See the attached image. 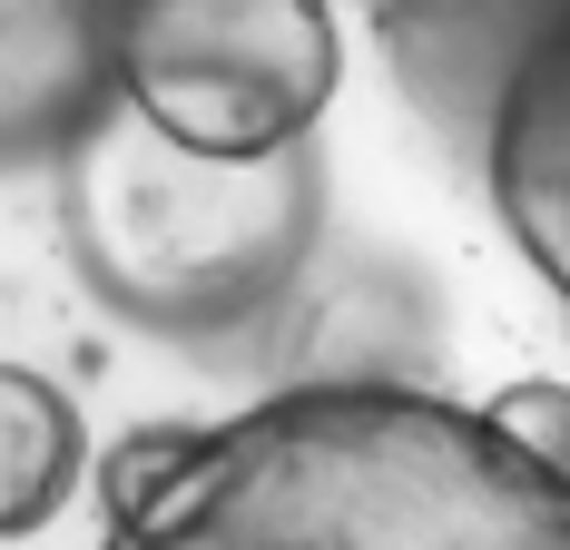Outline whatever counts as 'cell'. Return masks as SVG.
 <instances>
[{
  "label": "cell",
  "mask_w": 570,
  "mask_h": 550,
  "mask_svg": "<svg viewBox=\"0 0 570 550\" xmlns=\"http://www.w3.org/2000/svg\"><path fill=\"white\" fill-rule=\"evenodd\" d=\"M109 550H570V472L433 393L305 384L207 433H138Z\"/></svg>",
  "instance_id": "6da1fadb"
},
{
  "label": "cell",
  "mask_w": 570,
  "mask_h": 550,
  "mask_svg": "<svg viewBox=\"0 0 570 550\" xmlns=\"http://www.w3.org/2000/svg\"><path fill=\"white\" fill-rule=\"evenodd\" d=\"M59 226L99 305L177 344H217L295 295L325 236V148L295 138L217 158L168 138L138 99H109L59 158Z\"/></svg>",
  "instance_id": "7a4b0ae2"
},
{
  "label": "cell",
  "mask_w": 570,
  "mask_h": 550,
  "mask_svg": "<svg viewBox=\"0 0 570 550\" xmlns=\"http://www.w3.org/2000/svg\"><path fill=\"white\" fill-rule=\"evenodd\" d=\"M335 79L344 40L325 0H128L118 20V99L217 158L315 138Z\"/></svg>",
  "instance_id": "3957f363"
},
{
  "label": "cell",
  "mask_w": 570,
  "mask_h": 550,
  "mask_svg": "<svg viewBox=\"0 0 570 550\" xmlns=\"http://www.w3.org/2000/svg\"><path fill=\"white\" fill-rule=\"evenodd\" d=\"M128 0H0V167L69 158L118 99Z\"/></svg>",
  "instance_id": "277c9868"
},
{
  "label": "cell",
  "mask_w": 570,
  "mask_h": 550,
  "mask_svg": "<svg viewBox=\"0 0 570 550\" xmlns=\"http://www.w3.org/2000/svg\"><path fill=\"white\" fill-rule=\"evenodd\" d=\"M492 207L570 305V30L521 50L492 89Z\"/></svg>",
  "instance_id": "5b68a950"
},
{
  "label": "cell",
  "mask_w": 570,
  "mask_h": 550,
  "mask_svg": "<svg viewBox=\"0 0 570 550\" xmlns=\"http://www.w3.org/2000/svg\"><path fill=\"white\" fill-rule=\"evenodd\" d=\"M69 492H79V403L30 364H0V541L50 531Z\"/></svg>",
  "instance_id": "8992f818"
},
{
  "label": "cell",
  "mask_w": 570,
  "mask_h": 550,
  "mask_svg": "<svg viewBox=\"0 0 570 550\" xmlns=\"http://www.w3.org/2000/svg\"><path fill=\"white\" fill-rule=\"evenodd\" d=\"M394 30L413 50H443L453 69H492V89H502L521 50H541L551 30H570V0H403Z\"/></svg>",
  "instance_id": "52a82bcc"
},
{
  "label": "cell",
  "mask_w": 570,
  "mask_h": 550,
  "mask_svg": "<svg viewBox=\"0 0 570 550\" xmlns=\"http://www.w3.org/2000/svg\"><path fill=\"white\" fill-rule=\"evenodd\" d=\"M492 423L521 442V452H541L551 472H570V393L561 384H512L492 403Z\"/></svg>",
  "instance_id": "ba28073f"
}]
</instances>
